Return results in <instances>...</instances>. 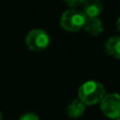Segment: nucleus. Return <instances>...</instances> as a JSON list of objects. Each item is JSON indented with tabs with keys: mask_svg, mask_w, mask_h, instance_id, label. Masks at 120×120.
<instances>
[{
	"mask_svg": "<svg viewBox=\"0 0 120 120\" xmlns=\"http://www.w3.org/2000/svg\"><path fill=\"white\" fill-rule=\"evenodd\" d=\"M105 89L101 82L97 80H87L80 85L78 90V99L86 106L100 103L105 95Z\"/></svg>",
	"mask_w": 120,
	"mask_h": 120,
	"instance_id": "1",
	"label": "nucleus"
},
{
	"mask_svg": "<svg viewBox=\"0 0 120 120\" xmlns=\"http://www.w3.org/2000/svg\"><path fill=\"white\" fill-rule=\"evenodd\" d=\"M86 16L81 10L68 8L62 13L60 17V26L66 32L75 33L84 27Z\"/></svg>",
	"mask_w": 120,
	"mask_h": 120,
	"instance_id": "2",
	"label": "nucleus"
},
{
	"mask_svg": "<svg viewBox=\"0 0 120 120\" xmlns=\"http://www.w3.org/2000/svg\"><path fill=\"white\" fill-rule=\"evenodd\" d=\"M25 45L32 52H42L46 50L51 43L49 33L42 29H33L25 36Z\"/></svg>",
	"mask_w": 120,
	"mask_h": 120,
	"instance_id": "3",
	"label": "nucleus"
},
{
	"mask_svg": "<svg viewBox=\"0 0 120 120\" xmlns=\"http://www.w3.org/2000/svg\"><path fill=\"white\" fill-rule=\"evenodd\" d=\"M99 104L104 116L114 120L120 119V94H105Z\"/></svg>",
	"mask_w": 120,
	"mask_h": 120,
	"instance_id": "4",
	"label": "nucleus"
},
{
	"mask_svg": "<svg viewBox=\"0 0 120 120\" xmlns=\"http://www.w3.org/2000/svg\"><path fill=\"white\" fill-rule=\"evenodd\" d=\"M83 13L86 18H97L103 11V3L101 0H84L81 4Z\"/></svg>",
	"mask_w": 120,
	"mask_h": 120,
	"instance_id": "5",
	"label": "nucleus"
},
{
	"mask_svg": "<svg viewBox=\"0 0 120 120\" xmlns=\"http://www.w3.org/2000/svg\"><path fill=\"white\" fill-rule=\"evenodd\" d=\"M104 50L109 56L120 60V36H113L105 41Z\"/></svg>",
	"mask_w": 120,
	"mask_h": 120,
	"instance_id": "6",
	"label": "nucleus"
},
{
	"mask_svg": "<svg viewBox=\"0 0 120 120\" xmlns=\"http://www.w3.org/2000/svg\"><path fill=\"white\" fill-rule=\"evenodd\" d=\"M83 29L89 35L98 36L103 32L104 26L103 22L99 19V17H97V18H87Z\"/></svg>",
	"mask_w": 120,
	"mask_h": 120,
	"instance_id": "7",
	"label": "nucleus"
},
{
	"mask_svg": "<svg viewBox=\"0 0 120 120\" xmlns=\"http://www.w3.org/2000/svg\"><path fill=\"white\" fill-rule=\"evenodd\" d=\"M85 109H86V105L77 98L68 103L66 108V113L71 118H79L84 114Z\"/></svg>",
	"mask_w": 120,
	"mask_h": 120,
	"instance_id": "8",
	"label": "nucleus"
},
{
	"mask_svg": "<svg viewBox=\"0 0 120 120\" xmlns=\"http://www.w3.org/2000/svg\"><path fill=\"white\" fill-rule=\"evenodd\" d=\"M19 120H39V116L34 112L24 113L19 117Z\"/></svg>",
	"mask_w": 120,
	"mask_h": 120,
	"instance_id": "9",
	"label": "nucleus"
},
{
	"mask_svg": "<svg viewBox=\"0 0 120 120\" xmlns=\"http://www.w3.org/2000/svg\"><path fill=\"white\" fill-rule=\"evenodd\" d=\"M63 1L66 5L71 6V8H75V6L81 5L84 2V0H63Z\"/></svg>",
	"mask_w": 120,
	"mask_h": 120,
	"instance_id": "10",
	"label": "nucleus"
},
{
	"mask_svg": "<svg viewBox=\"0 0 120 120\" xmlns=\"http://www.w3.org/2000/svg\"><path fill=\"white\" fill-rule=\"evenodd\" d=\"M116 27H117V30H118V32L120 33V16L118 17V19H117V21H116Z\"/></svg>",
	"mask_w": 120,
	"mask_h": 120,
	"instance_id": "11",
	"label": "nucleus"
},
{
	"mask_svg": "<svg viewBox=\"0 0 120 120\" xmlns=\"http://www.w3.org/2000/svg\"><path fill=\"white\" fill-rule=\"evenodd\" d=\"M0 120H3V116H2L1 112H0Z\"/></svg>",
	"mask_w": 120,
	"mask_h": 120,
	"instance_id": "12",
	"label": "nucleus"
},
{
	"mask_svg": "<svg viewBox=\"0 0 120 120\" xmlns=\"http://www.w3.org/2000/svg\"><path fill=\"white\" fill-rule=\"evenodd\" d=\"M119 6H120V2H119Z\"/></svg>",
	"mask_w": 120,
	"mask_h": 120,
	"instance_id": "13",
	"label": "nucleus"
},
{
	"mask_svg": "<svg viewBox=\"0 0 120 120\" xmlns=\"http://www.w3.org/2000/svg\"><path fill=\"white\" fill-rule=\"evenodd\" d=\"M116 120H120V119H116Z\"/></svg>",
	"mask_w": 120,
	"mask_h": 120,
	"instance_id": "14",
	"label": "nucleus"
}]
</instances>
